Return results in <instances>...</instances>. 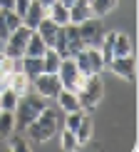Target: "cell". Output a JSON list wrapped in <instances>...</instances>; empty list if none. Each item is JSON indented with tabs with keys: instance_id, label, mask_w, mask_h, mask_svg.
Returning a JSON list of instances; mask_svg holds the SVG:
<instances>
[{
	"instance_id": "8",
	"label": "cell",
	"mask_w": 139,
	"mask_h": 152,
	"mask_svg": "<svg viewBox=\"0 0 139 152\" xmlns=\"http://www.w3.org/2000/svg\"><path fill=\"white\" fill-rule=\"evenodd\" d=\"M33 90L37 95H42L45 100H55V95L62 90V82L57 77V72H40L33 77Z\"/></svg>"
},
{
	"instance_id": "13",
	"label": "cell",
	"mask_w": 139,
	"mask_h": 152,
	"mask_svg": "<svg viewBox=\"0 0 139 152\" xmlns=\"http://www.w3.org/2000/svg\"><path fill=\"white\" fill-rule=\"evenodd\" d=\"M55 100H57V107L62 112H75V110H82L80 107V100H77V92H72V90H62L55 95Z\"/></svg>"
},
{
	"instance_id": "11",
	"label": "cell",
	"mask_w": 139,
	"mask_h": 152,
	"mask_svg": "<svg viewBox=\"0 0 139 152\" xmlns=\"http://www.w3.org/2000/svg\"><path fill=\"white\" fill-rule=\"evenodd\" d=\"M8 87L15 95H25V92H30L33 90V77H30V75H25L22 70H15L8 77Z\"/></svg>"
},
{
	"instance_id": "9",
	"label": "cell",
	"mask_w": 139,
	"mask_h": 152,
	"mask_svg": "<svg viewBox=\"0 0 139 152\" xmlns=\"http://www.w3.org/2000/svg\"><path fill=\"white\" fill-rule=\"evenodd\" d=\"M112 72L117 77H124L129 82H137V62H134V55H124V58H112L107 62Z\"/></svg>"
},
{
	"instance_id": "18",
	"label": "cell",
	"mask_w": 139,
	"mask_h": 152,
	"mask_svg": "<svg viewBox=\"0 0 139 152\" xmlns=\"http://www.w3.org/2000/svg\"><path fill=\"white\" fill-rule=\"evenodd\" d=\"M124 55H132V40H129V35L117 33V30H114V40H112V58H124Z\"/></svg>"
},
{
	"instance_id": "22",
	"label": "cell",
	"mask_w": 139,
	"mask_h": 152,
	"mask_svg": "<svg viewBox=\"0 0 139 152\" xmlns=\"http://www.w3.org/2000/svg\"><path fill=\"white\" fill-rule=\"evenodd\" d=\"M20 70L25 75H30V77H35V75L42 72V58H33V55H22L20 58Z\"/></svg>"
},
{
	"instance_id": "29",
	"label": "cell",
	"mask_w": 139,
	"mask_h": 152,
	"mask_svg": "<svg viewBox=\"0 0 139 152\" xmlns=\"http://www.w3.org/2000/svg\"><path fill=\"white\" fill-rule=\"evenodd\" d=\"M8 77H10L8 72H3V70H0V92H3L5 87H8Z\"/></svg>"
},
{
	"instance_id": "26",
	"label": "cell",
	"mask_w": 139,
	"mask_h": 152,
	"mask_svg": "<svg viewBox=\"0 0 139 152\" xmlns=\"http://www.w3.org/2000/svg\"><path fill=\"white\" fill-rule=\"evenodd\" d=\"M60 147H62V150H67V152L82 150V147H80V142H77V137H75V132H72V130H65V127H62V135H60Z\"/></svg>"
},
{
	"instance_id": "32",
	"label": "cell",
	"mask_w": 139,
	"mask_h": 152,
	"mask_svg": "<svg viewBox=\"0 0 139 152\" xmlns=\"http://www.w3.org/2000/svg\"><path fill=\"white\" fill-rule=\"evenodd\" d=\"M40 3H42V5H45V8H47V5H52L55 0H40Z\"/></svg>"
},
{
	"instance_id": "30",
	"label": "cell",
	"mask_w": 139,
	"mask_h": 152,
	"mask_svg": "<svg viewBox=\"0 0 139 152\" xmlns=\"http://www.w3.org/2000/svg\"><path fill=\"white\" fill-rule=\"evenodd\" d=\"M12 3L15 0H0V10H12Z\"/></svg>"
},
{
	"instance_id": "15",
	"label": "cell",
	"mask_w": 139,
	"mask_h": 152,
	"mask_svg": "<svg viewBox=\"0 0 139 152\" xmlns=\"http://www.w3.org/2000/svg\"><path fill=\"white\" fill-rule=\"evenodd\" d=\"M65 42H67V55H70V58H75V55L85 48V45H82V40H80L77 25H72V23L65 25Z\"/></svg>"
},
{
	"instance_id": "31",
	"label": "cell",
	"mask_w": 139,
	"mask_h": 152,
	"mask_svg": "<svg viewBox=\"0 0 139 152\" xmlns=\"http://www.w3.org/2000/svg\"><path fill=\"white\" fill-rule=\"evenodd\" d=\"M60 3H62V5H67V8H70V5H72L75 0H60Z\"/></svg>"
},
{
	"instance_id": "5",
	"label": "cell",
	"mask_w": 139,
	"mask_h": 152,
	"mask_svg": "<svg viewBox=\"0 0 139 152\" xmlns=\"http://www.w3.org/2000/svg\"><path fill=\"white\" fill-rule=\"evenodd\" d=\"M30 33L33 30L28 28V25H17L12 33L5 37V50H3V55H8V58H22L25 55V45H28V37H30Z\"/></svg>"
},
{
	"instance_id": "27",
	"label": "cell",
	"mask_w": 139,
	"mask_h": 152,
	"mask_svg": "<svg viewBox=\"0 0 139 152\" xmlns=\"http://www.w3.org/2000/svg\"><path fill=\"white\" fill-rule=\"evenodd\" d=\"M5 140H8V150H12V152H25V150H30L28 137H22V135H15V132H12V135L5 137Z\"/></svg>"
},
{
	"instance_id": "23",
	"label": "cell",
	"mask_w": 139,
	"mask_h": 152,
	"mask_svg": "<svg viewBox=\"0 0 139 152\" xmlns=\"http://www.w3.org/2000/svg\"><path fill=\"white\" fill-rule=\"evenodd\" d=\"M117 3H119V0H90L92 15H94V18H104V15H109V12L117 8Z\"/></svg>"
},
{
	"instance_id": "2",
	"label": "cell",
	"mask_w": 139,
	"mask_h": 152,
	"mask_svg": "<svg viewBox=\"0 0 139 152\" xmlns=\"http://www.w3.org/2000/svg\"><path fill=\"white\" fill-rule=\"evenodd\" d=\"M47 107V102H45V97L42 95H37L35 90H30V92H25V95H20V100H17V107H15V130H25L33 120L40 115L42 110Z\"/></svg>"
},
{
	"instance_id": "4",
	"label": "cell",
	"mask_w": 139,
	"mask_h": 152,
	"mask_svg": "<svg viewBox=\"0 0 139 152\" xmlns=\"http://www.w3.org/2000/svg\"><path fill=\"white\" fill-rule=\"evenodd\" d=\"M75 65L77 70L85 75H102L104 70V60H102V53L99 48H82L77 55H75Z\"/></svg>"
},
{
	"instance_id": "3",
	"label": "cell",
	"mask_w": 139,
	"mask_h": 152,
	"mask_svg": "<svg viewBox=\"0 0 139 152\" xmlns=\"http://www.w3.org/2000/svg\"><path fill=\"white\" fill-rule=\"evenodd\" d=\"M102 97H104V80H102V75H87L85 82H82L80 90H77L80 107L85 112H92L94 107L102 102Z\"/></svg>"
},
{
	"instance_id": "25",
	"label": "cell",
	"mask_w": 139,
	"mask_h": 152,
	"mask_svg": "<svg viewBox=\"0 0 139 152\" xmlns=\"http://www.w3.org/2000/svg\"><path fill=\"white\" fill-rule=\"evenodd\" d=\"M17 100H20V95H15V92L10 90V87H5V90L0 92V110L15 112V107H17Z\"/></svg>"
},
{
	"instance_id": "24",
	"label": "cell",
	"mask_w": 139,
	"mask_h": 152,
	"mask_svg": "<svg viewBox=\"0 0 139 152\" xmlns=\"http://www.w3.org/2000/svg\"><path fill=\"white\" fill-rule=\"evenodd\" d=\"M12 132H15V115L12 112H8V110H3L0 112V137H10Z\"/></svg>"
},
{
	"instance_id": "1",
	"label": "cell",
	"mask_w": 139,
	"mask_h": 152,
	"mask_svg": "<svg viewBox=\"0 0 139 152\" xmlns=\"http://www.w3.org/2000/svg\"><path fill=\"white\" fill-rule=\"evenodd\" d=\"M62 110H52V107H45V110L37 115L33 122L25 127V135H28V142L30 145H42L47 140H52L55 132L60 130L62 125Z\"/></svg>"
},
{
	"instance_id": "20",
	"label": "cell",
	"mask_w": 139,
	"mask_h": 152,
	"mask_svg": "<svg viewBox=\"0 0 139 152\" xmlns=\"http://www.w3.org/2000/svg\"><path fill=\"white\" fill-rule=\"evenodd\" d=\"M60 62H62L60 53L55 48H47L45 53H42V72H57L60 70Z\"/></svg>"
},
{
	"instance_id": "10",
	"label": "cell",
	"mask_w": 139,
	"mask_h": 152,
	"mask_svg": "<svg viewBox=\"0 0 139 152\" xmlns=\"http://www.w3.org/2000/svg\"><path fill=\"white\" fill-rule=\"evenodd\" d=\"M45 15H47V8H45V5H42L40 0H30L28 10H25V15H22V25H28L30 30H35Z\"/></svg>"
},
{
	"instance_id": "19",
	"label": "cell",
	"mask_w": 139,
	"mask_h": 152,
	"mask_svg": "<svg viewBox=\"0 0 139 152\" xmlns=\"http://www.w3.org/2000/svg\"><path fill=\"white\" fill-rule=\"evenodd\" d=\"M47 18L52 23H57V25H67L70 23V8L62 5L60 0H55L52 5H47Z\"/></svg>"
},
{
	"instance_id": "16",
	"label": "cell",
	"mask_w": 139,
	"mask_h": 152,
	"mask_svg": "<svg viewBox=\"0 0 139 152\" xmlns=\"http://www.w3.org/2000/svg\"><path fill=\"white\" fill-rule=\"evenodd\" d=\"M20 23V15H15L12 10H0V40H5Z\"/></svg>"
},
{
	"instance_id": "6",
	"label": "cell",
	"mask_w": 139,
	"mask_h": 152,
	"mask_svg": "<svg viewBox=\"0 0 139 152\" xmlns=\"http://www.w3.org/2000/svg\"><path fill=\"white\" fill-rule=\"evenodd\" d=\"M77 33H80V40L85 48H99V42H102V37L107 30L102 28V20H97V18H87L85 23L77 25Z\"/></svg>"
},
{
	"instance_id": "21",
	"label": "cell",
	"mask_w": 139,
	"mask_h": 152,
	"mask_svg": "<svg viewBox=\"0 0 139 152\" xmlns=\"http://www.w3.org/2000/svg\"><path fill=\"white\" fill-rule=\"evenodd\" d=\"M47 50V45H45V40H42L40 35L35 33H30V37H28V45H25V55H33V58H42V53Z\"/></svg>"
},
{
	"instance_id": "7",
	"label": "cell",
	"mask_w": 139,
	"mask_h": 152,
	"mask_svg": "<svg viewBox=\"0 0 139 152\" xmlns=\"http://www.w3.org/2000/svg\"><path fill=\"white\" fill-rule=\"evenodd\" d=\"M57 77H60V82H62V87H65V90H72V92H77L80 85L85 82V75L77 70L75 58H62L60 70H57Z\"/></svg>"
},
{
	"instance_id": "33",
	"label": "cell",
	"mask_w": 139,
	"mask_h": 152,
	"mask_svg": "<svg viewBox=\"0 0 139 152\" xmlns=\"http://www.w3.org/2000/svg\"><path fill=\"white\" fill-rule=\"evenodd\" d=\"M0 112H3V110H0Z\"/></svg>"
},
{
	"instance_id": "28",
	"label": "cell",
	"mask_w": 139,
	"mask_h": 152,
	"mask_svg": "<svg viewBox=\"0 0 139 152\" xmlns=\"http://www.w3.org/2000/svg\"><path fill=\"white\" fill-rule=\"evenodd\" d=\"M28 5H30V0H15V3H12V12H15V15H20V20H22Z\"/></svg>"
},
{
	"instance_id": "12",
	"label": "cell",
	"mask_w": 139,
	"mask_h": 152,
	"mask_svg": "<svg viewBox=\"0 0 139 152\" xmlns=\"http://www.w3.org/2000/svg\"><path fill=\"white\" fill-rule=\"evenodd\" d=\"M87 18H92L90 0H75V3L70 5V23H72V25H80V23H85Z\"/></svg>"
},
{
	"instance_id": "17",
	"label": "cell",
	"mask_w": 139,
	"mask_h": 152,
	"mask_svg": "<svg viewBox=\"0 0 139 152\" xmlns=\"http://www.w3.org/2000/svg\"><path fill=\"white\" fill-rule=\"evenodd\" d=\"M57 28H60V25H57V23H52V20H50V18L45 15V18L40 20V25L35 28V33L40 35L42 40H45V45H47V48H52V42H55V35H57Z\"/></svg>"
},
{
	"instance_id": "14",
	"label": "cell",
	"mask_w": 139,
	"mask_h": 152,
	"mask_svg": "<svg viewBox=\"0 0 139 152\" xmlns=\"http://www.w3.org/2000/svg\"><path fill=\"white\" fill-rule=\"evenodd\" d=\"M92 135H94L92 117H90V112H85V115H82V120H80V125H77V130H75V137H77L80 147H85V145L92 140Z\"/></svg>"
}]
</instances>
